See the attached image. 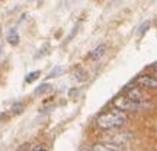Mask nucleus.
Segmentation results:
<instances>
[{"instance_id":"obj_7","label":"nucleus","mask_w":157,"mask_h":151,"mask_svg":"<svg viewBox=\"0 0 157 151\" xmlns=\"http://www.w3.org/2000/svg\"><path fill=\"white\" fill-rule=\"evenodd\" d=\"M105 51H106V47H105V45H99L98 48H95V50L90 52L89 57L92 58V60H99V58H102V57H103Z\"/></svg>"},{"instance_id":"obj_5","label":"nucleus","mask_w":157,"mask_h":151,"mask_svg":"<svg viewBox=\"0 0 157 151\" xmlns=\"http://www.w3.org/2000/svg\"><path fill=\"white\" fill-rule=\"evenodd\" d=\"M137 83L146 89H157V78L151 76H141L137 78Z\"/></svg>"},{"instance_id":"obj_11","label":"nucleus","mask_w":157,"mask_h":151,"mask_svg":"<svg viewBox=\"0 0 157 151\" xmlns=\"http://www.w3.org/2000/svg\"><path fill=\"white\" fill-rule=\"evenodd\" d=\"M23 103H15L13 106H12V111H13V113H21L23 111Z\"/></svg>"},{"instance_id":"obj_12","label":"nucleus","mask_w":157,"mask_h":151,"mask_svg":"<svg viewBox=\"0 0 157 151\" xmlns=\"http://www.w3.org/2000/svg\"><path fill=\"white\" fill-rule=\"evenodd\" d=\"M76 78L77 80H84L86 78V73H84L83 70H78V71H76Z\"/></svg>"},{"instance_id":"obj_8","label":"nucleus","mask_w":157,"mask_h":151,"mask_svg":"<svg viewBox=\"0 0 157 151\" xmlns=\"http://www.w3.org/2000/svg\"><path fill=\"white\" fill-rule=\"evenodd\" d=\"M7 41H9V44H12V45H16L17 42H19V35H17V32L15 29H10V31H9Z\"/></svg>"},{"instance_id":"obj_6","label":"nucleus","mask_w":157,"mask_h":151,"mask_svg":"<svg viewBox=\"0 0 157 151\" xmlns=\"http://www.w3.org/2000/svg\"><path fill=\"white\" fill-rule=\"evenodd\" d=\"M92 151H124L122 147H118L111 142H98L93 145Z\"/></svg>"},{"instance_id":"obj_13","label":"nucleus","mask_w":157,"mask_h":151,"mask_svg":"<svg viewBox=\"0 0 157 151\" xmlns=\"http://www.w3.org/2000/svg\"><path fill=\"white\" fill-rule=\"evenodd\" d=\"M63 71V67H57V68H54L52 71L50 73V77H56V76H58V74Z\"/></svg>"},{"instance_id":"obj_17","label":"nucleus","mask_w":157,"mask_h":151,"mask_svg":"<svg viewBox=\"0 0 157 151\" xmlns=\"http://www.w3.org/2000/svg\"><path fill=\"white\" fill-rule=\"evenodd\" d=\"M153 70H154V71H156V74H157V62L154 64V66H153Z\"/></svg>"},{"instance_id":"obj_15","label":"nucleus","mask_w":157,"mask_h":151,"mask_svg":"<svg viewBox=\"0 0 157 151\" xmlns=\"http://www.w3.org/2000/svg\"><path fill=\"white\" fill-rule=\"evenodd\" d=\"M32 151H47V150H45V148H44V147H42V145H36V147H35V148H34V150H32Z\"/></svg>"},{"instance_id":"obj_4","label":"nucleus","mask_w":157,"mask_h":151,"mask_svg":"<svg viewBox=\"0 0 157 151\" xmlns=\"http://www.w3.org/2000/svg\"><path fill=\"white\" fill-rule=\"evenodd\" d=\"M127 97H128L129 100L137 102V103H141V102L146 100L147 96L141 89H138V87H132V89L127 90Z\"/></svg>"},{"instance_id":"obj_1","label":"nucleus","mask_w":157,"mask_h":151,"mask_svg":"<svg viewBox=\"0 0 157 151\" xmlns=\"http://www.w3.org/2000/svg\"><path fill=\"white\" fill-rule=\"evenodd\" d=\"M125 123H127V115L121 111H118V109L102 113L96 119V125L101 129H105V131L121 128Z\"/></svg>"},{"instance_id":"obj_2","label":"nucleus","mask_w":157,"mask_h":151,"mask_svg":"<svg viewBox=\"0 0 157 151\" xmlns=\"http://www.w3.org/2000/svg\"><path fill=\"white\" fill-rule=\"evenodd\" d=\"M113 105L118 108V111H129V112H140V111H147L150 109L151 105L150 103H146V102H141V103H137V102L129 100L127 96H119L113 100Z\"/></svg>"},{"instance_id":"obj_14","label":"nucleus","mask_w":157,"mask_h":151,"mask_svg":"<svg viewBox=\"0 0 157 151\" xmlns=\"http://www.w3.org/2000/svg\"><path fill=\"white\" fill-rule=\"evenodd\" d=\"M148 26H150V23H148V22H144V23H143V25H141V26H140V31H138V34H144V32H146V31H147V28H148Z\"/></svg>"},{"instance_id":"obj_10","label":"nucleus","mask_w":157,"mask_h":151,"mask_svg":"<svg viewBox=\"0 0 157 151\" xmlns=\"http://www.w3.org/2000/svg\"><path fill=\"white\" fill-rule=\"evenodd\" d=\"M39 71H34V73H31V74H28V77H26V83H32V81H35L36 78L39 77Z\"/></svg>"},{"instance_id":"obj_9","label":"nucleus","mask_w":157,"mask_h":151,"mask_svg":"<svg viewBox=\"0 0 157 151\" xmlns=\"http://www.w3.org/2000/svg\"><path fill=\"white\" fill-rule=\"evenodd\" d=\"M50 87H51V86H50V84H47V83H45V84H41L38 89L35 90V95H41V93H45V92L50 89Z\"/></svg>"},{"instance_id":"obj_3","label":"nucleus","mask_w":157,"mask_h":151,"mask_svg":"<svg viewBox=\"0 0 157 151\" xmlns=\"http://www.w3.org/2000/svg\"><path fill=\"white\" fill-rule=\"evenodd\" d=\"M131 140V135L128 132H117L115 135L112 137H108V141L111 142V144H115L118 147H122L125 144H128V141Z\"/></svg>"},{"instance_id":"obj_16","label":"nucleus","mask_w":157,"mask_h":151,"mask_svg":"<svg viewBox=\"0 0 157 151\" xmlns=\"http://www.w3.org/2000/svg\"><path fill=\"white\" fill-rule=\"evenodd\" d=\"M28 147H29V144H23V145L17 151H26V148H28Z\"/></svg>"}]
</instances>
